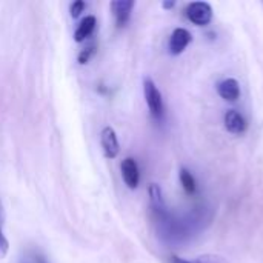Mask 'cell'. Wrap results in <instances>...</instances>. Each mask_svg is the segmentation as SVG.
I'll use <instances>...</instances> for the list:
<instances>
[{"label":"cell","mask_w":263,"mask_h":263,"mask_svg":"<svg viewBox=\"0 0 263 263\" xmlns=\"http://www.w3.org/2000/svg\"><path fill=\"white\" fill-rule=\"evenodd\" d=\"M100 142H102V148L103 153L108 159H114L117 157L120 148H119V140H117V134L111 126H105L102 129L100 134Z\"/></svg>","instance_id":"5"},{"label":"cell","mask_w":263,"mask_h":263,"mask_svg":"<svg viewBox=\"0 0 263 263\" xmlns=\"http://www.w3.org/2000/svg\"><path fill=\"white\" fill-rule=\"evenodd\" d=\"M133 8H134V2L133 0H117V2L111 3V9L114 12L117 26L122 28V26H125L129 22Z\"/></svg>","instance_id":"7"},{"label":"cell","mask_w":263,"mask_h":263,"mask_svg":"<svg viewBox=\"0 0 263 263\" xmlns=\"http://www.w3.org/2000/svg\"><path fill=\"white\" fill-rule=\"evenodd\" d=\"M122 177H123V182L126 183V186L129 190H136L139 186L140 173H139L137 162L133 157H126L122 162Z\"/></svg>","instance_id":"6"},{"label":"cell","mask_w":263,"mask_h":263,"mask_svg":"<svg viewBox=\"0 0 263 263\" xmlns=\"http://www.w3.org/2000/svg\"><path fill=\"white\" fill-rule=\"evenodd\" d=\"M193 40V35L188 29L185 28H176L171 34V39H170V52L173 55H179L182 54L188 45L191 43Z\"/></svg>","instance_id":"4"},{"label":"cell","mask_w":263,"mask_h":263,"mask_svg":"<svg viewBox=\"0 0 263 263\" xmlns=\"http://www.w3.org/2000/svg\"><path fill=\"white\" fill-rule=\"evenodd\" d=\"M148 193H149L151 210H153L154 223H156L159 237L166 243L185 242L190 237L194 223H188V220H180L168 211L159 185L151 183Z\"/></svg>","instance_id":"1"},{"label":"cell","mask_w":263,"mask_h":263,"mask_svg":"<svg viewBox=\"0 0 263 263\" xmlns=\"http://www.w3.org/2000/svg\"><path fill=\"white\" fill-rule=\"evenodd\" d=\"M180 183H182V186H183V190L191 196V194H194L196 193V179H194V176L188 171V170H185V168H182L180 170Z\"/></svg>","instance_id":"11"},{"label":"cell","mask_w":263,"mask_h":263,"mask_svg":"<svg viewBox=\"0 0 263 263\" xmlns=\"http://www.w3.org/2000/svg\"><path fill=\"white\" fill-rule=\"evenodd\" d=\"M174 5H176V2H163V3H162V6H163L165 9H171Z\"/></svg>","instance_id":"17"},{"label":"cell","mask_w":263,"mask_h":263,"mask_svg":"<svg viewBox=\"0 0 263 263\" xmlns=\"http://www.w3.org/2000/svg\"><path fill=\"white\" fill-rule=\"evenodd\" d=\"M171 263H227L222 257H219V256H200V257H197V259H194V260H185V259H182V257H171Z\"/></svg>","instance_id":"12"},{"label":"cell","mask_w":263,"mask_h":263,"mask_svg":"<svg viewBox=\"0 0 263 263\" xmlns=\"http://www.w3.org/2000/svg\"><path fill=\"white\" fill-rule=\"evenodd\" d=\"M186 17L196 26H205L213 20V8L206 2H193L186 8Z\"/></svg>","instance_id":"3"},{"label":"cell","mask_w":263,"mask_h":263,"mask_svg":"<svg viewBox=\"0 0 263 263\" xmlns=\"http://www.w3.org/2000/svg\"><path fill=\"white\" fill-rule=\"evenodd\" d=\"M223 122H225V128L231 134H243L247 131V120L236 109L227 111L225 112V117H223Z\"/></svg>","instance_id":"8"},{"label":"cell","mask_w":263,"mask_h":263,"mask_svg":"<svg viewBox=\"0 0 263 263\" xmlns=\"http://www.w3.org/2000/svg\"><path fill=\"white\" fill-rule=\"evenodd\" d=\"M143 92H145V100H146V105L149 108L151 116L159 122L163 120V116H165L163 99H162V94H160V91H159V88H157V85L154 83L153 79L145 77V80H143Z\"/></svg>","instance_id":"2"},{"label":"cell","mask_w":263,"mask_h":263,"mask_svg":"<svg viewBox=\"0 0 263 263\" xmlns=\"http://www.w3.org/2000/svg\"><path fill=\"white\" fill-rule=\"evenodd\" d=\"M20 263H48V260L42 253L35 250H29L20 257Z\"/></svg>","instance_id":"13"},{"label":"cell","mask_w":263,"mask_h":263,"mask_svg":"<svg viewBox=\"0 0 263 263\" xmlns=\"http://www.w3.org/2000/svg\"><path fill=\"white\" fill-rule=\"evenodd\" d=\"M8 248H9V242L3 231V210H2V202H0V257L6 256Z\"/></svg>","instance_id":"14"},{"label":"cell","mask_w":263,"mask_h":263,"mask_svg":"<svg viewBox=\"0 0 263 263\" xmlns=\"http://www.w3.org/2000/svg\"><path fill=\"white\" fill-rule=\"evenodd\" d=\"M217 92L223 100L236 102L240 97V85L236 79H225V80L219 82Z\"/></svg>","instance_id":"9"},{"label":"cell","mask_w":263,"mask_h":263,"mask_svg":"<svg viewBox=\"0 0 263 263\" xmlns=\"http://www.w3.org/2000/svg\"><path fill=\"white\" fill-rule=\"evenodd\" d=\"M85 6H86V3H85L83 0H77V2H74V3H71V6H69L71 15H72V17H79L80 12H83Z\"/></svg>","instance_id":"16"},{"label":"cell","mask_w":263,"mask_h":263,"mask_svg":"<svg viewBox=\"0 0 263 263\" xmlns=\"http://www.w3.org/2000/svg\"><path fill=\"white\" fill-rule=\"evenodd\" d=\"M96 23L97 22H96V17L94 15H86L80 22V25L77 26V29H76V34H74L76 42H83L85 39H88L92 34V31L96 28Z\"/></svg>","instance_id":"10"},{"label":"cell","mask_w":263,"mask_h":263,"mask_svg":"<svg viewBox=\"0 0 263 263\" xmlns=\"http://www.w3.org/2000/svg\"><path fill=\"white\" fill-rule=\"evenodd\" d=\"M96 49H97V45H96V43H91L89 46H86L85 49H82V52L79 54V62H80L82 65L88 63V62L91 60V57L96 54Z\"/></svg>","instance_id":"15"}]
</instances>
